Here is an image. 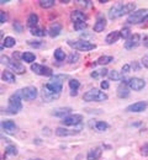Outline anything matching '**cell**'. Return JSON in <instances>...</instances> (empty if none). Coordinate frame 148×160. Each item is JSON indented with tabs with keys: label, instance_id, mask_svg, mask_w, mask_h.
Listing matches in <instances>:
<instances>
[{
	"label": "cell",
	"instance_id": "6da1fadb",
	"mask_svg": "<svg viewBox=\"0 0 148 160\" xmlns=\"http://www.w3.org/2000/svg\"><path fill=\"white\" fill-rule=\"evenodd\" d=\"M136 9V4L133 2H127V4H122V2H119L116 5H114L110 10H109V19L110 20H115L120 16H124L126 14H132L133 10Z\"/></svg>",
	"mask_w": 148,
	"mask_h": 160
},
{
	"label": "cell",
	"instance_id": "7a4b0ae2",
	"mask_svg": "<svg viewBox=\"0 0 148 160\" xmlns=\"http://www.w3.org/2000/svg\"><path fill=\"white\" fill-rule=\"evenodd\" d=\"M21 98L18 92L13 94L10 98H9V106L8 108L5 110V113L8 115H16L19 111H21L22 108V103H21Z\"/></svg>",
	"mask_w": 148,
	"mask_h": 160
},
{
	"label": "cell",
	"instance_id": "3957f363",
	"mask_svg": "<svg viewBox=\"0 0 148 160\" xmlns=\"http://www.w3.org/2000/svg\"><path fill=\"white\" fill-rule=\"evenodd\" d=\"M84 101L91 102V101H105L107 99V95L105 92L100 91L99 89H90L89 91H86L83 96Z\"/></svg>",
	"mask_w": 148,
	"mask_h": 160
},
{
	"label": "cell",
	"instance_id": "277c9868",
	"mask_svg": "<svg viewBox=\"0 0 148 160\" xmlns=\"http://www.w3.org/2000/svg\"><path fill=\"white\" fill-rule=\"evenodd\" d=\"M1 63L3 64H6L16 74H23V73H26V68L22 65L21 63H18L16 60H11L9 57H6V56H1Z\"/></svg>",
	"mask_w": 148,
	"mask_h": 160
},
{
	"label": "cell",
	"instance_id": "5b68a950",
	"mask_svg": "<svg viewBox=\"0 0 148 160\" xmlns=\"http://www.w3.org/2000/svg\"><path fill=\"white\" fill-rule=\"evenodd\" d=\"M69 47L77 49V51H82V52H88V51H91V49H95V44L94 43H90L88 41H68L67 42Z\"/></svg>",
	"mask_w": 148,
	"mask_h": 160
},
{
	"label": "cell",
	"instance_id": "8992f818",
	"mask_svg": "<svg viewBox=\"0 0 148 160\" xmlns=\"http://www.w3.org/2000/svg\"><path fill=\"white\" fill-rule=\"evenodd\" d=\"M147 18H148L147 9H140V10H137V11H133L131 15H128L127 22H128V23H132V25H135V23H141V22H143V21L146 20Z\"/></svg>",
	"mask_w": 148,
	"mask_h": 160
},
{
	"label": "cell",
	"instance_id": "52a82bcc",
	"mask_svg": "<svg viewBox=\"0 0 148 160\" xmlns=\"http://www.w3.org/2000/svg\"><path fill=\"white\" fill-rule=\"evenodd\" d=\"M20 98L22 100H26V101H31V100H35L37 98V89L35 86H26V88H22L20 90L16 91Z\"/></svg>",
	"mask_w": 148,
	"mask_h": 160
},
{
	"label": "cell",
	"instance_id": "ba28073f",
	"mask_svg": "<svg viewBox=\"0 0 148 160\" xmlns=\"http://www.w3.org/2000/svg\"><path fill=\"white\" fill-rule=\"evenodd\" d=\"M43 88H44V89H47L48 91L53 92V94H58V95H61L62 89H63V84H62V81L49 80V81H48Z\"/></svg>",
	"mask_w": 148,
	"mask_h": 160
},
{
	"label": "cell",
	"instance_id": "9c48e42d",
	"mask_svg": "<svg viewBox=\"0 0 148 160\" xmlns=\"http://www.w3.org/2000/svg\"><path fill=\"white\" fill-rule=\"evenodd\" d=\"M31 70L33 73H36L37 75H43V77H52V74H53L51 68L41 65V64H32L31 65Z\"/></svg>",
	"mask_w": 148,
	"mask_h": 160
},
{
	"label": "cell",
	"instance_id": "30bf717a",
	"mask_svg": "<svg viewBox=\"0 0 148 160\" xmlns=\"http://www.w3.org/2000/svg\"><path fill=\"white\" fill-rule=\"evenodd\" d=\"M128 86H130V89H132L135 91H140L146 86V82L141 78H131V79H128Z\"/></svg>",
	"mask_w": 148,
	"mask_h": 160
},
{
	"label": "cell",
	"instance_id": "8fae6325",
	"mask_svg": "<svg viewBox=\"0 0 148 160\" xmlns=\"http://www.w3.org/2000/svg\"><path fill=\"white\" fill-rule=\"evenodd\" d=\"M82 121H83V116L82 115H69L65 118H63L62 123H63L64 126H75V124L82 123Z\"/></svg>",
	"mask_w": 148,
	"mask_h": 160
},
{
	"label": "cell",
	"instance_id": "7c38bea8",
	"mask_svg": "<svg viewBox=\"0 0 148 160\" xmlns=\"http://www.w3.org/2000/svg\"><path fill=\"white\" fill-rule=\"evenodd\" d=\"M106 27V19L103 14H98L96 16V21L94 23V31L95 32H101L104 31V28Z\"/></svg>",
	"mask_w": 148,
	"mask_h": 160
},
{
	"label": "cell",
	"instance_id": "4fadbf2b",
	"mask_svg": "<svg viewBox=\"0 0 148 160\" xmlns=\"http://www.w3.org/2000/svg\"><path fill=\"white\" fill-rule=\"evenodd\" d=\"M140 42H141V36L137 35V33H135V35H132V36L126 41L125 48H126V49H133V48H136V47L140 44Z\"/></svg>",
	"mask_w": 148,
	"mask_h": 160
},
{
	"label": "cell",
	"instance_id": "5bb4252c",
	"mask_svg": "<svg viewBox=\"0 0 148 160\" xmlns=\"http://www.w3.org/2000/svg\"><path fill=\"white\" fill-rule=\"evenodd\" d=\"M130 95V86H128V82H121L117 88V96L120 99H126Z\"/></svg>",
	"mask_w": 148,
	"mask_h": 160
},
{
	"label": "cell",
	"instance_id": "9a60e30c",
	"mask_svg": "<svg viewBox=\"0 0 148 160\" xmlns=\"http://www.w3.org/2000/svg\"><path fill=\"white\" fill-rule=\"evenodd\" d=\"M147 106L148 103L146 101H140V102H136V103L128 106L127 111H130V112H142V111H145L147 108Z\"/></svg>",
	"mask_w": 148,
	"mask_h": 160
},
{
	"label": "cell",
	"instance_id": "2e32d148",
	"mask_svg": "<svg viewBox=\"0 0 148 160\" xmlns=\"http://www.w3.org/2000/svg\"><path fill=\"white\" fill-rule=\"evenodd\" d=\"M1 128H3L6 133H9V134H14L15 131H16V124H15V122H13V121H10V120L3 121V122H1Z\"/></svg>",
	"mask_w": 148,
	"mask_h": 160
},
{
	"label": "cell",
	"instance_id": "e0dca14e",
	"mask_svg": "<svg viewBox=\"0 0 148 160\" xmlns=\"http://www.w3.org/2000/svg\"><path fill=\"white\" fill-rule=\"evenodd\" d=\"M70 19H72V21H73L74 23H83V22L86 21V16H85L82 11L74 10V11L70 14Z\"/></svg>",
	"mask_w": 148,
	"mask_h": 160
},
{
	"label": "cell",
	"instance_id": "ac0fdd59",
	"mask_svg": "<svg viewBox=\"0 0 148 160\" xmlns=\"http://www.w3.org/2000/svg\"><path fill=\"white\" fill-rule=\"evenodd\" d=\"M69 112H72V108H68V107H62V108H56L53 112H52V115L53 116H56V117H63L65 118L67 116H69Z\"/></svg>",
	"mask_w": 148,
	"mask_h": 160
},
{
	"label": "cell",
	"instance_id": "d6986e66",
	"mask_svg": "<svg viewBox=\"0 0 148 160\" xmlns=\"http://www.w3.org/2000/svg\"><path fill=\"white\" fill-rule=\"evenodd\" d=\"M42 98H43V100L44 101L49 102V101H53V100H56V99H58V98H59V95H58V94H53V92L48 91L47 89L42 88Z\"/></svg>",
	"mask_w": 148,
	"mask_h": 160
},
{
	"label": "cell",
	"instance_id": "ffe728a7",
	"mask_svg": "<svg viewBox=\"0 0 148 160\" xmlns=\"http://www.w3.org/2000/svg\"><path fill=\"white\" fill-rule=\"evenodd\" d=\"M121 37V33H120V31H112V32H110L107 36H106V43L107 44H112V43H115L116 41L119 40Z\"/></svg>",
	"mask_w": 148,
	"mask_h": 160
},
{
	"label": "cell",
	"instance_id": "44dd1931",
	"mask_svg": "<svg viewBox=\"0 0 148 160\" xmlns=\"http://www.w3.org/2000/svg\"><path fill=\"white\" fill-rule=\"evenodd\" d=\"M61 31H62V25L58 23V22H56V23H53V25L51 26L48 33H49L51 37H57V36L61 33Z\"/></svg>",
	"mask_w": 148,
	"mask_h": 160
},
{
	"label": "cell",
	"instance_id": "7402d4cb",
	"mask_svg": "<svg viewBox=\"0 0 148 160\" xmlns=\"http://www.w3.org/2000/svg\"><path fill=\"white\" fill-rule=\"evenodd\" d=\"M79 131H68L63 127H58L56 129V134L59 136V137H65V136H73V134H77Z\"/></svg>",
	"mask_w": 148,
	"mask_h": 160
},
{
	"label": "cell",
	"instance_id": "603a6c76",
	"mask_svg": "<svg viewBox=\"0 0 148 160\" xmlns=\"http://www.w3.org/2000/svg\"><path fill=\"white\" fill-rule=\"evenodd\" d=\"M101 157V149L100 148H94L89 150L88 153V160H98Z\"/></svg>",
	"mask_w": 148,
	"mask_h": 160
},
{
	"label": "cell",
	"instance_id": "cb8c5ba5",
	"mask_svg": "<svg viewBox=\"0 0 148 160\" xmlns=\"http://www.w3.org/2000/svg\"><path fill=\"white\" fill-rule=\"evenodd\" d=\"M1 78H3V80H4L5 82H10V84L15 82V75H14V73H11L10 70H4L3 74H1Z\"/></svg>",
	"mask_w": 148,
	"mask_h": 160
},
{
	"label": "cell",
	"instance_id": "d4e9b609",
	"mask_svg": "<svg viewBox=\"0 0 148 160\" xmlns=\"http://www.w3.org/2000/svg\"><path fill=\"white\" fill-rule=\"evenodd\" d=\"M37 22H38V16L36 14H30V16L27 19V26L30 28H35V27H37Z\"/></svg>",
	"mask_w": 148,
	"mask_h": 160
},
{
	"label": "cell",
	"instance_id": "484cf974",
	"mask_svg": "<svg viewBox=\"0 0 148 160\" xmlns=\"http://www.w3.org/2000/svg\"><path fill=\"white\" fill-rule=\"evenodd\" d=\"M107 77L111 80H122V81H124V74H122V73H119V72H116V70L109 72Z\"/></svg>",
	"mask_w": 148,
	"mask_h": 160
},
{
	"label": "cell",
	"instance_id": "4316f807",
	"mask_svg": "<svg viewBox=\"0 0 148 160\" xmlns=\"http://www.w3.org/2000/svg\"><path fill=\"white\" fill-rule=\"evenodd\" d=\"M112 60H114V57H111V56H101L99 59L96 60V64H99V65H106V64L111 63Z\"/></svg>",
	"mask_w": 148,
	"mask_h": 160
},
{
	"label": "cell",
	"instance_id": "83f0119b",
	"mask_svg": "<svg viewBox=\"0 0 148 160\" xmlns=\"http://www.w3.org/2000/svg\"><path fill=\"white\" fill-rule=\"evenodd\" d=\"M36 59V56L31 52H25L22 53V60H25L26 63H32L33 60Z\"/></svg>",
	"mask_w": 148,
	"mask_h": 160
},
{
	"label": "cell",
	"instance_id": "f1b7e54d",
	"mask_svg": "<svg viewBox=\"0 0 148 160\" xmlns=\"http://www.w3.org/2000/svg\"><path fill=\"white\" fill-rule=\"evenodd\" d=\"M54 58L58 60V62H62V60L65 59V53L62 48H57L54 51Z\"/></svg>",
	"mask_w": 148,
	"mask_h": 160
},
{
	"label": "cell",
	"instance_id": "f546056e",
	"mask_svg": "<svg viewBox=\"0 0 148 160\" xmlns=\"http://www.w3.org/2000/svg\"><path fill=\"white\" fill-rule=\"evenodd\" d=\"M31 33H32L33 36L43 37V36H46V30H44V28H38V27H35V28H31Z\"/></svg>",
	"mask_w": 148,
	"mask_h": 160
},
{
	"label": "cell",
	"instance_id": "4dcf8cb0",
	"mask_svg": "<svg viewBox=\"0 0 148 160\" xmlns=\"http://www.w3.org/2000/svg\"><path fill=\"white\" fill-rule=\"evenodd\" d=\"M95 128L98 129V131H100V132H104L106 131L107 128H109V124L104 122V121H98L96 123H95Z\"/></svg>",
	"mask_w": 148,
	"mask_h": 160
},
{
	"label": "cell",
	"instance_id": "1f68e13d",
	"mask_svg": "<svg viewBox=\"0 0 148 160\" xmlns=\"http://www.w3.org/2000/svg\"><path fill=\"white\" fill-rule=\"evenodd\" d=\"M38 4H40V6H41V8L48 9V8L54 6V0H40V1H38Z\"/></svg>",
	"mask_w": 148,
	"mask_h": 160
},
{
	"label": "cell",
	"instance_id": "d6a6232c",
	"mask_svg": "<svg viewBox=\"0 0 148 160\" xmlns=\"http://www.w3.org/2000/svg\"><path fill=\"white\" fill-rule=\"evenodd\" d=\"M79 86H80V82H79L77 79L69 80V88H70V90H72V91H77Z\"/></svg>",
	"mask_w": 148,
	"mask_h": 160
},
{
	"label": "cell",
	"instance_id": "836d02e7",
	"mask_svg": "<svg viewBox=\"0 0 148 160\" xmlns=\"http://www.w3.org/2000/svg\"><path fill=\"white\" fill-rule=\"evenodd\" d=\"M16 154H18V149L14 145H9L5 149V155H16Z\"/></svg>",
	"mask_w": 148,
	"mask_h": 160
},
{
	"label": "cell",
	"instance_id": "e575fe53",
	"mask_svg": "<svg viewBox=\"0 0 148 160\" xmlns=\"http://www.w3.org/2000/svg\"><path fill=\"white\" fill-rule=\"evenodd\" d=\"M120 33H121V37H122V38H126V41L132 36V35H131V30H130L128 27H124V28L120 31Z\"/></svg>",
	"mask_w": 148,
	"mask_h": 160
},
{
	"label": "cell",
	"instance_id": "d590c367",
	"mask_svg": "<svg viewBox=\"0 0 148 160\" xmlns=\"http://www.w3.org/2000/svg\"><path fill=\"white\" fill-rule=\"evenodd\" d=\"M15 43H16V41L14 37H5V40H4V44H5V47H13V46H15Z\"/></svg>",
	"mask_w": 148,
	"mask_h": 160
},
{
	"label": "cell",
	"instance_id": "8d00e7d4",
	"mask_svg": "<svg viewBox=\"0 0 148 160\" xmlns=\"http://www.w3.org/2000/svg\"><path fill=\"white\" fill-rule=\"evenodd\" d=\"M78 59H79V54L78 53H70L69 57H68V63L73 64V63H75Z\"/></svg>",
	"mask_w": 148,
	"mask_h": 160
},
{
	"label": "cell",
	"instance_id": "74e56055",
	"mask_svg": "<svg viewBox=\"0 0 148 160\" xmlns=\"http://www.w3.org/2000/svg\"><path fill=\"white\" fill-rule=\"evenodd\" d=\"M28 44H30L31 47H35V48L42 47V42H40V41H28Z\"/></svg>",
	"mask_w": 148,
	"mask_h": 160
},
{
	"label": "cell",
	"instance_id": "f35d334b",
	"mask_svg": "<svg viewBox=\"0 0 148 160\" xmlns=\"http://www.w3.org/2000/svg\"><path fill=\"white\" fill-rule=\"evenodd\" d=\"M86 27V23L83 22V23H74V30L75 31H80V30H83Z\"/></svg>",
	"mask_w": 148,
	"mask_h": 160
},
{
	"label": "cell",
	"instance_id": "ab89813d",
	"mask_svg": "<svg viewBox=\"0 0 148 160\" xmlns=\"http://www.w3.org/2000/svg\"><path fill=\"white\" fill-rule=\"evenodd\" d=\"M141 154L145 157H148V143L143 144V147L141 148Z\"/></svg>",
	"mask_w": 148,
	"mask_h": 160
},
{
	"label": "cell",
	"instance_id": "60d3db41",
	"mask_svg": "<svg viewBox=\"0 0 148 160\" xmlns=\"http://www.w3.org/2000/svg\"><path fill=\"white\" fill-rule=\"evenodd\" d=\"M6 20H8V15H6L4 11H1V12H0V22H1V23H5Z\"/></svg>",
	"mask_w": 148,
	"mask_h": 160
},
{
	"label": "cell",
	"instance_id": "b9f144b4",
	"mask_svg": "<svg viewBox=\"0 0 148 160\" xmlns=\"http://www.w3.org/2000/svg\"><path fill=\"white\" fill-rule=\"evenodd\" d=\"M130 69H131V65H130V64H125V65L122 67L121 72H122V74H127V73L130 72Z\"/></svg>",
	"mask_w": 148,
	"mask_h": 160
},
{
	"label": "cell",
	"instance_id": "7bdbcfd3",
	"mask_svg": "<svg viewBox=\"0 0 148 160\" xmlns=\"http://www.w3.org/2000/svg\"><path fill=\"white\" fill-rule=\"evenodd\" d=\"M13 58L18 62V59H22V54L21 52H14V54H13Z\"/></svg>",
	"mask_w": 148,
	"mask_h": 160
},
{
	"label": "cell",
	"instance_id": "ee69618b",
	"mask_svg": "<svg viewBox=\"0 0 148 160\" xmlns=\"http://www.w3.org/2000/svg\"><path fill=\"white\" fill-rule=\"evenodd\" d=\"M100 86H101V89H103V90H107L110 85H109V82H107L106 80H103V81H101V84H100Z\"/></svg>",
	"mask_w": 148,
	"mask_h": 160
},
{
	"label": "cell",
	"instance_id": "f6af8a7d",
	"mask_svg": "<svg viewBox=\"0 0 148 160\" xmlns=\"http://www.w3.org/2000/svg\"><path fill=\"white\" fill-rule=\"evenodd\" d=\"M14 28H15L16 31H19V32H21L22 31V26L19 23V22H15V23H14Z\"/></svg>",
	"mask_w": 148,
	"mask_h": 160
},
{
	"label": "cell",
	"instance_id": "bcb514c9",
	"mask_svg": "<svg viewBox=\"0 0 148 160\" xmlns=\"http://www.w3.org/2000/svg\"><path fill=\"white\" fill-rule=\"evenodd\" d=\"M142 64H143L146 68H148V56H146V57L142 58Z\"/></svg>",
	"mask_w": 148,
	"mask_h": 160
},
{
	"label": "cell",
	"instance_id": "7dc6e473",
	"mask_svg": "<svg viewBox=\"0 0 148 160\" xmlns=\"http://www.w3.org/2000/svg\"><path fill=\"white\" fill-rule=\"evenodd\" d=\"M99 77H100V73H99V72H93V73H91V78L96 79V78H99Z\"/></svg>",
	"mask_w": 148,
	"mask_h": 160
},
{
	"label": "cell",
	"instance_id": "c3c4849f",
	"mask_svg": "<svg viewBox=\"0 0 148 160\" xmlns=\"http://www.w3.org/2000/svg\"><path fill=\"white\" fill-rule=\"evenodd\" d=\"M78 2H79L80 5H83V6H88V5L90 4V1H82V0H79Z\"/></svg>",
	"mask_w": 148,
	"mask_h": 160
},
{
	"label": "cell",
	"instance_id": "681fc988",
	"mask_svg": "<svg viewBox=\"0 0 148 160\" xmlns=\"http://www.w3.org/2000/svg\"><path fill=\"white\" fill-rule=\"evenodd\" d=\"M131 68H133V69H136V70H138V69H140V67H138V64H137L136 62H135V64H132V65H131Z\"/></svg>",
	"mask_w": 148,
	"mask_h": 160
},
{
	"label": "cell",
	"instance_id": "f907efd6",
	"mask_svg": "<svg viewBox=\"0 0 148 160\" xmlns=\"http://www.w3.org/2000/svg\"><path fill=\"white\" fill-rule=\"evenodd\" d=\"M31 160H42V159H31Z\"/></svg>",
	"mask_w": 148,
	"mask_h": 160
}]
</instances>
